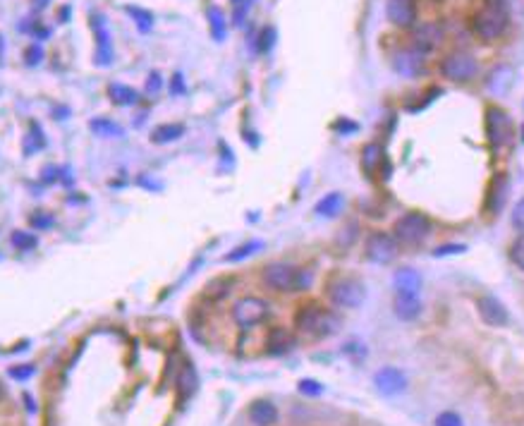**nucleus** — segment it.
I'll use <instances>...</instances> for the list:
<instances>
[{
    "label": "nucleus",
    "instance_id": "1",
    "mask_svg": "<svg viewBox=\"0 0 524 426\" xmlns=\"http://www.w3.org/2000/svg\"><path fill=\"white\" fill-rule=\"evenodd\" d=\"M309 273L302 271V268H294L290 263H268L263 268V283L271 290H278V293H297V290H304L309 285Z\"/></svg>",
    "mask_w": 524,
    "mask_h": 426
},
{
    "label": "nucleus",
    "instance_id": "2",
    "mask_svg": "<svg viewBox=\"0 0 524 426\" xmlns=\"http://www.w3.org/2000/svg\"><path fill=\"white\" fill-rule=\"evenodd\" d=\"M474 31L486 41H494L507 27V0H486L484 10L476 12Z\"/></svg>",
    "mask_w": 524,
    "mask_h": 426
},
{
    "label": "nucleus",
    "instance_id": "3",
    "mask_svg": "<svg viewBox=\"0 0 524 426\" xmlns=\"http://www.w3.org/2000/svg\"><path fill=\"white\" fill-rule=\"evenodd\" d=\"M294 324L302 333L307 335H316V337H324V335H330L338 331V319L330 314L328 309L319 304H309V306H302L294 316Z\"/></svg>",
    "mask_w": 524,
    "mask_h": 426
},
{
    "label": "nucleus",
    "instance_id": "4",
    "mask_svg": "<svg viewBox=\"0 0 524 426\" xmlns=\"http://www.w3.org/2000/svg\"><path fill=\"white\" fill-rule=\"evenodd\" d=\"M393 232H395V240L407 242V244H419L431 235V221L419 211H407L395 221Z\"/></svg>",
    "mask_w": 524,
    "mask_h": 426
},
{
    "label": "nucleus",
    "instance_id": "5",
    "mask_svg": "<svg viewBox=\"0 0 524 426\" xmlns=\"http://www.w3.org/2000/svg\"><path fill=\"white\" fill-rule=\"evenodd\" d=\"M364 285L359 280H352V278H338L328 285V297L330 302L340 309H357L364 302Z\"/></svg>",
    "mask_w": 524,
    "mask_h": 426
},
{
    "label": "nucleus",
    "instance_id": "6",
    "mask_svg": "<svg viewBox=\"0 0 524 426\" xmlns=\"http://www.w3.org/2000/svg\"><path fill=\"white\" fill-rule=\"evenodd\" d=\"M268 314H271V306L261 297H242L232 306V319L240 328H254V326L263 324Z\"/></svg>",
    "mask_w": 524,
    "mask_h": 426
},
{
    "label": "nucleus",
    "instance_id": "7",
    "mask_svg": "<svg viewBox=\"0 0 524 426\" xmlns=\"http://www.w3.org/2000/svg\"><path fill=\"white\" fill-rule=\"evenodd\" d=\"M486 134H489V142L494 149H500L510 142L512 122H510V115H507L503 108L491 106L489 111H486Z\"/></svg>",
    "mask_w": 524,
    "mask_h": 426
},
{
    "label": "nucleus",
    "instance_id": "8",
    "mask_svg": "<svg viewBox=\"0 0 524 426\" xmlns=\"http://www.w3.org/2000/svg\"><path fill=\"white\" fill-rule=\"evenodd\" d=\"M397 257V240L388 232H371L366 240V259L373 263H391Z\"/></svg>",
    "mask_w": 524,
    "mask_h": 426
},
{
    "label": "nucleus",
    "instance_id": "9",
    "mask_svg": "<svg viewBox=\"0 0 524 426\" xmlns=\"http://www.w3.org/2000/svg\"><path fill=\"white\" fill-rule=\"evenodd\" d=\"M440 72H443V77H448V80H453V82H469L471 77H476L479 65H476V60L471 58V55L453 53L443 60Z\"/></svg>",
    "mask_w": 524,
    "mask_h": 426
},
{
    "label": "nucleus",
    "instance_id": "10",
    "mask_svg": "<svg viewBox=\"0 0 524 426\" xmlns=\"http://www.w3.org/2000/svg\"><path fill=\"white\" fill-rule=\"evenodd\" d=\"M412 44H414V50L417 53H433L440 44H443V27L436 22H427L422 27L414 29L412 34Z\"/></svg>",
    "mask_w": 524,
    "mask_h": 426
},
{
    "label": "nucleus",
    "instance_id": "11",
    "mask_svg": "<svg viewBox=\"0 0 524 426\" xmlns=\"http://www.w3.org/2000/svg\"><path fill=\"white\" fill-rule=\"evenodd\" d=\"M373 383H376L378 393H383V396H400L407 388V376L395 367H383L376 371Z\"/></svg>",
    "mask_w": 524,
    "mask_h": 426
},
{
    "label": "nucleus",
    "instance_id": "12",
    "mask_svg": "<svg viewBox=\"0 0 524 426\" xmlns=\"http://www.w3.org/2000/svg\"><path fill=\"white\" fill-rule=\"evenodd\" d=\"M91 27H93V31H96V41H98L96 44V62L103 67H108L113 60V44H111V31H108V27H106L103 15H93Z\"/></svg>",
    "mask_w": 524,
    "mask_h": 426
},
{
    "label": "nucleus",
    "instance_id": "13",
    "mask_svg": "<svg viewBox=\"0 0 524 426\" xmlns=\"http://www.w3.org/2000/svg\"><path fill=\"white\" fill-rule=\"evenodd\" d=\"M393 311L397 319L402 321H414L422 316V299L419 293H395L393 297Z\"/></svg>",
    "mask_w": 524,
    "mask_h": 426
},
{
    "label": "nucleus",
    "instance_id": "14",
    "mask_svg": "<svg viewBox=\"0 0 524 426\" xmlns=\"http://www.w3.org/2000/svg\"><path fill=\"white\" fill-rule=\"evenodd\" d=\"M386 12H388V19H391L395 27H412L414 17H417L414 0H388Z\"/></svg>",
    "mask_w": 524,
    "mask_h": 426
},
{
    "label": "nucleus",
    "instance_id": "15",
    "mask_svg": "<svg viewBox=\"0 0 524 426\" xmlns=\"http://www.w3.org/2000/svg\"><path fill=\"white\" fill-rule=\"evenodd\" d=\"M476 306H479V316H481V319H484L489 326H494V328H500V326L507 324V309L500 302H498L496 297H491V295L481 297Z\"/></svg>",
    "mask_w": 524,
    "mask_h": 426
},
{
    "label": "nucleus",
    "instance_id": "16",
    "mask_svg": "<svg viewBox=\"0 0 524 426\" xmlns=\"http://www.w3.org/2000/svg\"><path fill=\"white\" fill-rule=\"evenodd\" d=\"M393 67H395L402 77H417L424 67L422 53H417V50H400V53H395V58H393Z\"/></svg>",
    "mask_w": 524,
    "mask_h": 426
},
{
    "label": "nucleus",
    "instance_id": "17",
    "mask_svg": "<svg viewBox=\"0 0 524 426\" xmlns=\"http://www.w3.org/2000/svg\"><path fill=\"white\" fill-rule=\"evenodd\" d=\"M249 419L256 426H273L278 422L276 405H271L268 400H256V402L249 407Z\"/></svg>",
    "mask_w": 524,
    "mask_h": 426
},
{
    "label": "nucleus",
    "instance_id": "18",
    "mask_svg": "<svg viewBox=\"0 0 524 426\" xmlns=\"http://www.w3.org/2000/svg\"><path fill=\"white\" fill-rule=\"evenodd\" d=\"M422 283H424L422 273L417 268H400V271H395V278H393L395 293H419Z\"/></svg>",
    "mask_w": 524,
    "mask_h": 426
},
{
    "label": "nucleus",
    "instance_id": "19",
    "mask_svg": "<svg viewBox=\"0 0 524 426\" xmlns=\"http://www.w3.org/2000/svg\"><path fill=\"white\" fill-rule=\"evenodd\" d=\"M89 127H91V132L96 134V137H106V139L124 137V129L118 122L108 120V118H93V120L89 122Z\"/></svg>",
    "mask_w": 524,
    "mask_h": 426
},
{
    "label": "nucleus",
    "instance_id": "20",
    "mask_svg": "<svg viewBox=\"0 0 524 426\" xmlns=\"http://www.w3.org/2000/svg\"><path fill=\"white\" fill-rule=\"evenodd\" d=\"M342 206H345V199H342L340 192H330V194H326L324 199L316 204L314 211L319 213V216H324V218H333L342 211Z\"/></svg>",
    "mask_w": 524,
    "mask_h": 426
},
{
    "label": "nucleus",
    "instance_id": "21",
    "mask_svg": "<svg viewBox=\"0 0 524 426\" xmlns=\"http://www.w3.org/2000/svg\"><path fill=\"white\" fill-rule=\"evenodd\" d=\"M185 134V127L178 122H168V124H160V127H156L151 132V142L156 144H170L175 142V139H180Z\"/></svg>",
    "mask_w": 524,
    "mask_h": 426
},
{
    "label": "nucleus",
    "instance_id": "22",
    "mask_svg": "<svg viewBox=\"0 0 524 426\" xmlns=\"http://www.w3.org/2000/svg\"><path fill=\"white\" fill-rule=\"evenodd\" d=\"M108 96L113 98V103L118 106H134L139 101V93L132 89V86H124V84H111L108 86Z\"/></svg>",
    "mask_w": 524,
    "mask_h": 426
},
{
    "label": "nucleus",
    "instance_id": "23",
    "mask_svg": "<svg viewBox=\"0 0 524 426\" xmlns=\"http://www.w3.org/2000/svg\"><path fill=\"white\" fill-rule=\"evenodd\" d=\"M381 163H383V149L378 147V144H366L364 154H362V168L369 175H373L381 168Z\"/></svg>",
    "mask_w": 524,
    "mask_h": 426
},
{
    "label": "nucleus",
    "instance_id": "24",
    "mask_svg": "<svg viewBox=\"0 0 524 426\" xmlns=\"http://www.w3.org/2000/svg\"><path fill=\"white\" fill-rule=\"evenodd\" d=\"M268 347H271V352H276V355H283V352H288L290 347H292V337H290V333L285 328H273L271 333H268Z\"/></svg>",
    "mask_w": 524,
    "mask_h": 426
},
{
    "label": "nucleus",
    "instance_id": "25",
    "mask_svg": "<svg viewBox=\"0 0 524 426\" xmlns=\"http://www.w3.org/2000/svg\"><path fill=\"white\" fill-rule=\"evenodd\" d=\"M124 12L129 15V17L137 22V27H139V31H151V27H153V15L149 12V10H142V8H134V5H127L124 8Z\"/></svg>",
    "mask_w": 524,
    "mask_h": 426
},
{
    "label": "nucleus",
    "instance_id": "26",
    "mask_svg": "<svg viewBox=\"0 0 524 426\" xmlns=\"http://www.w3.org/2000/svg\"><path fill=\"white\" fill-rule=\"evenodd\" d=\"M178 391H180V398H189L191 393L196 391V373H194V369H191L189 364H187L183 369V373H180Z\"/></svg>",
    "mask_w": 524,
    "mask_h": 426
},
{
    "label": "nucleus",
    "instance_id": "27",
    "mask_svg": "<svg viewBox=\"0 0 524 426\" xmlns=\"http://www.w3.org/2000/svg\"><path fill=\"white\" fill-rule=\"evenodd\" d=\"M209 19H211V34H214L216 41L225 39V17H223L221 8H211L209 10Z\"/></svg>",
    "mask_w": 524,
    "mask_h": 426
},
{
    "label": "nucleus",
    "instance_id": "28",
    "mask_svg": "<svg viewBox=\"0 0 524 426\" xmlns=\"http://www.w3.org/2000/svg\"><path fill=\"white\" fill-rule=\"evenodd\" d=\"M507 84H510V70H507V67H498L489 80V89L496 93H503L507 89Z\"/></svg>",
    "mask_w": 524,
    "mask_h": 426
},
{
    "label": "nucleus",
    "instance_id": "29",
    "mask_svg": "<svg viewBox=\"0 0 524 426\" xmlns=\"http://www.w3.org/2000/svg\"><path fill=\"white\" fill-rule=\"evenodd\" d=\"M46 139H44V132H41L39 124H31L29 127V134H27V142H24V151L27 154H34L39 149H44Z\"/></svg>",
    "mask_w": 524,
    "mask_h": 426
},
{
    "label": "nucleus",
    "instance_id": "30",
    "mask_svg": "<svg viewBox=\"0 0 524 426\" xmlns=\"http://www.w3.org/2000/svg\"><path fill=\"white\" fill-rule=\"evenodd\" d=\"M510 261L515 263L520 271H524V232L517 235V240L510 244Z\"/></svg>",
    "mask_w": 524,
    "mask_h": 426
},
{
    "label": "nucleus",
    "instance_id": "31",
    "mask_svg": "<svg viewBox=\"0 0 524 426\" xmlns=\"http://www.w3.org/2000/svg\"><path fill=\"white\" fill-rule=\"evenodd\" d=\"M12 244L17 249H22V252H27V249H34L36 247V237L31 235V232H24V230H17V232H12Z\"/></svg>",
    "mask_w": 524,
    "mask_h": 426
},
{
    "label": "nucleus",
    "instance_id": "32",
    "mask_svg": "<svg viewBox=\"0 0 524 426\" xmlns=\"http://www.w3.org/2000/svg\"><path fill=\"white\" fill-rule=\"evenodd\" d=\"M256 249H261V242H247V244H242V247H237L232 254H227L225 261H240V259H245V257H249V254H254Z\"/></svg>",
    "mask_w": 524,
    "mask_h": 426
},
{
    "label": "nucleus",
    "instance_id": "33",
    "mask_svg": "<svg viewBox=\"0 0 524 426\" xmlns=\"http://www.w3.org/2000/svg\"><path fill=\"white\" fill-rule=\"evenodd\" d=\"M436 426H462V417L455 412H440L436 417Z\"/></svg>",
    "mask_w": 524,
    "mask_h": 426
},
{
    "label": "nucleus",
    "instance_id": "34",
    "mask_svg": "<svg viewBox=\"0 0 524 426\" xmlns=\"http://www.w3.org/2000/svg\"><path fill=\"white\" fill-rule=\"evenodd\" d=\"M259 41H261V44H259V50H263V53H266V50H271L273 41H276V29L266 27V29L261 31V36H259Z\"/></svg>",
    "mask_w": 524,
    "mask_h": 426
},
{
    "label": "nucleus",
    "instance_id": "35",
    "mask_svg": "<svg viewBox=\"0 0 524 426\" xmlns=\"http://www.w3.org/2000/svg\"><path fill=\"white\" fill-rule=\"evenodd\" d=\"M510 221H512V225H515L517 230L524 232V199H520V201H517V204H515V209H512V218H510Z\"/></svg>",
    "mask_w": 524,
    "mask_h": 426
},
{
    "label": "nucleus",
    "instance_id": "36",
    "mask_svg": "<svg viewBox=\"0 0 524 426\" xmlns=\"http://www.w3.org/2000/svg\"><path fill=\"white\" fill-rule=\"evenodd\" d=\"M41 58H44V48H41L39 44H31L27 48V53H24V60H27V65H39Z\"/></svg>",
    "mask_w": 524,
    "mask_h": 426
},
{
    "label": "nucleus",
    "instance_id": "37",
    "mask_svg": "<svg viewBox=\"0 0 524 426\" xmlns=\"http://www.w3.org/2000/svg\"><path fill=\"white\" fill-rule=\"evenodd\" d=\"M299 391H302L304 396H321L324 388H321L316 381H311V378H304V381H299Z\"/></svg>",
    "mask_w": 524,
    "mask_h": 426
},
{
    "label": "nucleus",
    "instance_id": "38",
    "mask_svg": "<svg viewBox=\"0 0 524 426\" xmlns=\"http://www.w3.org/2000/svg\"><path fill=\"white\" fill-rule=\"evenodd\" d=\"M31 373H34V367H31V364H22V367H12V369H10V376H12V378H19V381L29 378Z\"/></svg>",
    "mask_w": 524,
    "mask_h": 426
},
{
    "label": "nucleus",
    "instance_id": "39",
    "mask_svg": "<svg viewBox=\"0 0 524 426\" xmlns=\"http://www.w3.org/2000/svg\"><path fill=\"white\" fill-rule=\"evenodd\" d=\"M147 91L149 93H158L160 91V75H158V72H151V75H149Z\"/></svg>",
    "mask_w": 524,
    "mask_h": 426
},
{
    "label": "nucleus",
    "instance_id": "40",
    "mask_svg": "<svg viewBox=\"0 0 524 426\" xmlns=\"http://www.w3.org/2000/svg\"><path fill=\"white\" fill-rule=\"evenodd\" d=\"M460 252H465L462 244H450V247H438V249H436V254H460Z\"/></svg>",
    "mask_w": 524,
    "mask_h": 426
},
{
    "label": "nucleus",
    "instance_id": "41",
    "mask_svg": "<svg viewBox=\"0 0 524 426\" xmlns=\"http://www.w3.org/2000/svg\"><path fill=\"white\" fill-rule=\"evenodd\" d=\"M50 223H53V218H48V216H34L31 218V225H36V228H48Z\"/></svg>",
    "mask_w": 524,
    "mask_h": 426
},
{
    "label": "nucleus",
    "instance_id": "42",
    "mask_svg": "<svg viewBox=\"0 0 524 426\" xmlns=\"http://www.w3.org/2000/svg\"><path fill=\"white\" fill-rule=\"evenodd\" d=\"M170 91H173V93H183V91H185L183 77H180V75H175V77H173V84H170Z\"/></svg>",
    "mask_w": 524,
    "mask_h": 426
},
{
    "label": "nucleus",
    "instance_id": "43",
    "mask_svg": "<svg viewBox=\"0 0 524 426\" xmlns=\"http://www.w3.org/2000/svg\"><path fill=\"white\" fill-rule=\"evenodd\" d=\"M335 129H357V124L355 122H340V124H335Z\"/></svg>",
    "mask_w": 524,
    "mask_h": 426
},
{
    "label": "nucleus",
    "instance_id": "44",
    "mask_svg": "<svg viewBox=\"0 0 524 426\" xmlns=\"http://www.w3.org/2000/svg\"><path fill=\"white\" fill-rule=\"evenodd\" d=\"M3 58H5V39L3 34H0V62H3Z\"/></svg>",
    "mask_w": 524,
    "mask_h": 426
},
{
    "label": "nucleus",
    "instance_id": "45",
    "mask_svg": "<svg viewBox=\"0 0 524 426\" xmlns=\"http://www.w3.org/2000/svg\"><path fill=\"white\" fill-rule=\"evenodd\" d=\"M3 398H5V386L0 383V400H3Z\"/></svg>",
    "mask_w": 524,
    "mask_h": 426
},
{
    "label": "nucleus",
    "instance_id": "46",
    "mask_svg": "<svg viewBox=\"0 0 524 426\" xmlns=\"http://www.w3.org/2000/svg\"><path fill=\"white\" fill-rule=\"evenodd\" d=\"M235 3H242V0H235Z\"/></svg>",
    "mask_w": 524,
    "mask_h": 426
}]
</instances>
